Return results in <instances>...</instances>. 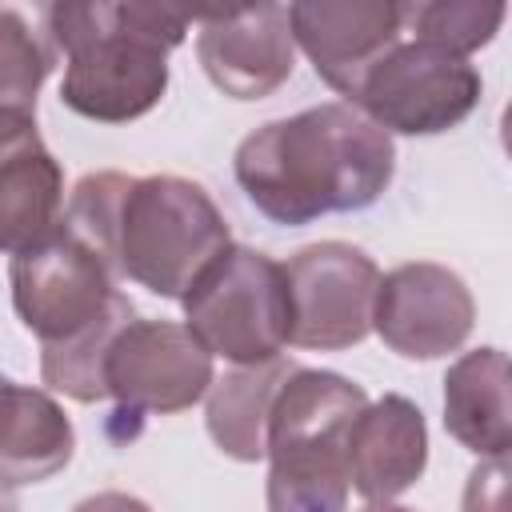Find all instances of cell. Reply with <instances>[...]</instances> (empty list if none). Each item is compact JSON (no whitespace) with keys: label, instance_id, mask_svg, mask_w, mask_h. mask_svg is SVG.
<instances>
[{"label":"cell","instance_id":"1","mask_svg":"<svg viewBox=\"0 0 512 512\" xmlns=\"http://www.w3.org/2000/svg\"><path fill=\"white\" fill-rule=\"evenodd\" d=\"M232 172L256 212L300 228L376 204L392 184L396 144L360 108L332 100L248 132Z\"/></svg>","mask_w":512,"mask_h":512},{"label":"cell","instance_id":"2","mask_svg":"<svg viewBox=\"0 0 512 512\" xmlns=\"http://www.w3.org/2000/svg\"><path fill=\"white\" fill-rule=\"evenodd\" d=\"M48 40L68 68L60 100L100 124H128L168 92V52L188 36L192 16L156 4H52Z\"/></svg>","mask_w":512,"mask_h":512},{"label":"cell","instance_id":"3","mask_svg":"<svg viewBox=\"0 0 512 512\" xmlns=\"http://www.w3.org/2000/svg\"><path fill=\"white\" fill-rule=\"evenodd\" d=\"M368 396L356 380L320 368H292L268 416V512L348 508V432Z\"/></svg>","mask_w":512,"mask_h":512},{"label":"cell","instance_id":"4","mask_svg":"<svg viewBox=\"0 0 512 512\" xmlns=\"http://www.w3.org/2000/svg\"><path fill=\"white\" fill-rule=\"evenodd\" d=\"M232 244L216 200L184 176H132L116 216V272L152 296L180 300Z\"/></svg>","mask_w":512,"mask_h":512},{"label":"cell","instance_id":"5","mask_svg":"<svg viewBox=\"0 0 512 512\" xmlns=\"http://www.w3.org/2000/svg\"><path fill=\"white\" fill-rule=\"evenodd\" d=\"M188 332L228 364H264L288 348L284 264L228 244L180 296Z\"/></svg>","mask_w":512,"mask_h":512},{"label":"cell","instance_id":"6","mask_svg":"<svg viewBox=\"0 0 512 512\" xmlns=\"http://www.w3.org/2000/svg\"><path fill=\"white\" fill-rule=\"evenodd\" d=\"M8 280L12 308L40 348L92 328L120 296L116 268L64 220L44 240L12 256Z\"/></svg>","mask_w":512,"mask_h":512},{"label":"cell","instance_id":"7","mask_svg":"<svg viewBox=\"0 0 512 512\" xmlns=\"http://www.w3.org/2000/svg\"><path fill=\"white\" fill-rule=\"evenodd\" d=\"M480 88L484 80L468 56L424 40H400L360 80L352 108H360L388 136H436L472 116Z\"/></svg>","mask_w":512,"mask_h":512},{"label":"cell","instance_id":"8","mask_svg":"<svg viewBox=\"0 0 512 512\" xmlns=\"http://www.w3.org/2000/svg\"><path fill=\"white\" fill-rule=\"evenodd\" d=\"M380 268L368 252L344 240H320L288 256V344L340 352L372 332Z\"/></svg>","mask_w":512,"mask_h":512},{"label":"cell","instance_id":"9","mask_svg":"<svg viewBox=\"0 0 512 512\" xmlns=\"http://www.w3.org/2000/svg\"><path fill=\"white\" fill-rule=\"evenodd\" d=\"M212 372V352L172 320H132L108 348L104 388L116 400V420L172 416L204 400Z\"/></svg>","mask_w":512,"mask_h":512},{"label":"cell","instance_id":"10","mask_svg":"<svg viewBox=\"0 0 512 512\" xmlns=\"http://www.w3.org/2000/svg\"><path fill=\"white\" fill-rule=\"evenodd\" d=\"M476 324L468 284L432 260L396 264L380 276L372 332L404 360H440L456 352Z\"/></svg>","mask_w":512,"mask_h":512},{"label":"cell","instance_id":"11","mask_svg":"<svg viewBox=\"0 0 512 512\" xmlns=\"http://www.w3.org/2000/svg\"><path fill=\"white\" fill-rule=\"evenodd\" d=\"M292 44L316 76L340 96H356L372 64L404 40V4L396 0H300L288 4Z\"/></svg>","mask_w":512,"mask_h":512},{"label":"cell","instance_id":"12","mask_svg":"<svg viewBox=\"0 0 512 512\" xmlns=\"http://www.w3.org/2000/svg\"><path fill=\"white\" fill-rule=\"evenodd\" d=\"M196 56L208 80L232 100L272 96L296 68V44L284 4H260L224 16H200Z\"/></svg>","mask_w":512,"mask_h":512},{"label":"cell","instance_id":"13","mask_svg":"<svg viewBox=\"0 0 512 512\" xmlns=\"http://www.w3.org/2000/svg\"><path fill=\"white\" fill-rule=\"evenodd\" d=\"M64 216V168L36 132V116L0 112V252L16 256Z\"/></svg>","mask_w":512,"mask_h":512},{"label":"cell","instance_id":"14","mask_svg":"<svg viewBox=\"0 0 512 512\" xmlns=\"http://www.w3.org/2000/svg\"><path fill=\"white\" fill-rule=\"evenodd\" d=\"M428 464V424L408 396L364 404L348 432V484L368 504H388L408 492Z\"/></svg>","mask_w":512,"mask_h":512},{"label":"cell","instance_id":"15","mask_svg":"<svg viewBox=\"0 0 512 512\" xmlns=\"http://www.w3.org/2000/svg\"><path fill=\"white\" fill-rule=\"evenodd\" d=\"M76 448L68 412L52 392L28 384H0V484L52 480Z\"/></svg>","mask_w":512,"mask_h":512},{"label":"cell","instance_id":"16","mask_svg":"<svg viewBox=\"0 0 512 512\" xmlns=\"http://www.w3.org/2000/svg\"><path fill=\"white\" fill-rule=\"evenodd\" d=\"M444 428L468 452L508 460L512 412H508V356L500 348L464 352L444 376Z\"/></svg>","mask_w":512,"mask_h":512},{"label":"cell","instance_id":"17","mask_svg":"<svg viewBox=\"0 0 512 512\" xmlns=\"http://www.w3.org/2000/svg\"><path fill=\"white\" fill-rule=\"evenodd\" d=\"M292 376V364L284 356L264 360V364H244L224 372L220 380L208 384L204 392V424L212 444L244 464L264 460V440H268V416L280 384Z\"/></svg>","mask_w":512,"mask_h":512},{"label":"cell","instance_id":"18","mask_svg":"<svg viewBox=\"0 0 512 512\" xmlns=\"http://www.w3.org/2000/svg\"><path fill=\"white\" fill-rule=\"evenodd\" d=\"M136 320V308L132 300L120 292L116 304L84 332H76L72 340H60V344H44L40 348V376L52 392L76 400V404H100L108 400V388H104V360H108V348L112 340Z\"/></svg>","mask_w":512,"mask_h":512},{"label":"cell","instance_id":"19","mask_svg":"<svg viewBox=\"0 0 512 512\" xmlns=\"http://www.w3.org/2000/svg\"><path fill=\"white\" fill-rule=\"evenodd\" d=\"M56 48L48 32H36L24 12L0 4V112L36 116V92L48 80Z\"/></svg>","mask_w":512,"mask_h":512},{"label":"cell","instance_id":"20","mask_svg":"<svg viewBox=\"0 0 512 512\" xmlns=\"http://www.w3.org/2000/svg\"><path fill=\"white\" fill-rule=\"evenodd\" d=\"M508 8L500 0H428V4H404V28L412 32V40L436 44L444 52L468 56L476 48H484L500 24H504Z\"/></svg>","mask_w":512,"mask_h":512},{"label":"cell","instance_id":"21","mask_svg":"<svg viewBox=\"0 0 512 512\" xmlns=\"http://www.w3.org/2000/svg\"><path fill=\"white\" fill-rule=\"evenodd\" d=\"M504 476L508 464L504 460H488L468 476L464 488V512H504Z\"/></svg>","mask_w":512,"mask_h":512},{"label":"cell","instance_id":"22","mask_svg":"<svg viewBox=\"0 0 512 512\" xmlns=\"http://www.w3.org/2000/svg\"><path fill=\"white\" fill-rule=\"evenodd\" d=\"M72 512H152L140 496H128V492H96L88 500H80Z\"/></svg>","mask_w":512,"mask_h":512},{"label":"cell","instance_id":"23","mask_svg":"<svg viewBox=\"0 0 512 512\" xmlns=\"http://www.w3.org/2000/svg\"><path fill=\"white\" fill-rule=\"evenodd\" d=\"M0 512H16V492L8 484H0Z\"/></svg>","mask_w":512,"mask_h":512},{"label":"cell","instance_id":"24","mask_svg":"<svg viewBox=\"0 0 512 512\" xmlns=\"http://www.w3.org/2000/svg\"><path fill=\"white\" fill-rule=\"evenodd\" d=\"M360 512H412V508H404V504H368V508H360Z\"/></svg>","mask_w":512,"mask_h":512},{"label":"cell","instance_id":"25","mask_svg":"<svg viewBox=\"0 0 512 512\" xmlns=\"http://www.w3.org/2000/svg\"><path fill=\"white\" fill-rule=\"evenodd\" d=\"M0 384H8V376H0Z\"/></svg>","mask_w":512,"mask_h":512}]
</instances>
